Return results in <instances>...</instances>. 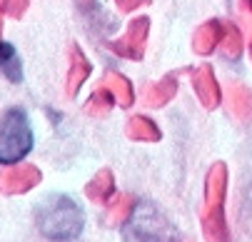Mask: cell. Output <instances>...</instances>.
<instances>
[{
	"label": "cell",
	"instance_id": "1",
	"mask_svg": "<svg viewBox=\"0 0 252 242\" xmlns=\"http://www.w3.org/2000/svg\"><path fill=\"white\" fill-rule=\"evenodd\" d=\"M38 227L53 242H67L80 237L85 217L80 205L67 195H53L38 207Z\"/></svg>",
	"mask_w": 252,
	"mask_h": 242
},
{
	"label": "cell",
	"instance_id": "2",
	"mask_svg": "<svg viewBox=\"0 0 252 242\" xmlns=\"http://www.w3.org/2000/svg\"><path fill=\"white\" fill-rule=\"evenodd\" d=\"M32 148V130L25 110L10 108L0 118V165H18Z\"/></svg>",
	"mask_w": 252,
	"mask_h": 242
},
{
	"label": "cell",
	"instance_id": "3",
	"mask_svg": "<svg viewBox=\"0 0 252 242\" xmlns=\"http://www.w3.org/2000/svg\"><path fill=\"white\" fill-rule=\"evenodd\" d=\"M127 222V242H172V230L167 220L150 202L135 205Z\"/></svg>",
	"mask_w": 252,
	"mask_h": 242
},
{
	"label": "cell",
	"instance_id": "4",
	"mask_svg": "<svg viewBox=\"0 0 252 242\" xmlns=\"http://www.w3.org/2000/svg\"><path fill=\"white\" fill-rule=\"evenodd\" d=\"M225 192H227V167L218 162L210 167L205 180V212L225 210Z\"/></svg>",
	"mask_w": 252,
	"mask_h": 242
},
{
	"label": "cell",
	"instance_id": "5",
	"mask_svg": "<svg viewBox=\"0 0 252 242\" xmlns=\"http://www.w3.org/2000/svg\"><path fill=\"white\" fill-rule=\"evenodd\" d=\"M38 182H40V172H38V167H32V165H13V167H8L3 175H0V190H5L10 195L28 192Z\"/></svg>",
	"mask_w": 252,
	"mask_h": 242
},
{
	"label": "cell",
	"instance_id": "6",
	"mask_svg": "<svg viewBox=\"0 0 252 242\" xmlns=\"http://www.w3.org/2000/svg\"><path fill=\"white\" fill-rule=\"evenodd\" d=\"M148 18H137L130 28H127V32L120 38V40H115L113 43V50L115 53H120V55H125V58H142V50H145V40H148Z\"/></svg>",
	"mask_w": 252,
	"mask_h": 242
},
{
	"label": "cell",
	"instance_id": "7",
	"mask_svg": "<svg viewBox=\"0 0 252 242\" xmlns=\"http://www.w3.org/2000/svg\"><path fill=\"white\" fill-rule=\"evenodd\" d=\"M192 85H195V92L205 108H218L222 102V90H220L218 80H215V73L210 65H202L192 73Z\"/></svg>",
	"mask_w": 252,
	"mask_h": 242
},
{
	"label": "cell",
	"instance_id": "8",
	"mask_svg": "<svg viewBox=\"0 0 252 242\" xmlns=\"http://www.w3.org/2000/svg\"><path fill=\"white\" fill-rule=\"evenodd\" d=\"M222 32H225V25H222V23H218V20L205 23V25L195 32V53H200V55L212 53L215 48L222 43Z\"/></svg>",
	"mask_w": 252,
	"mask_h": 242
},
{
	"label": "cell",
	"instance_id": "9",
	"mask_svg": "<svg viewBox=\"0 0 252 242\" xmlns=\"http://www.w3.org/2000/svg\"><path fill=\"white\" fill-rule=\"evenodd\" d=\"M227 105L237 120H250L252 118V92L245 85L227 88Z\"/></svg>",
	"mask_w": 252,
	"mask_h": 242
},
{
	"label": "cell",
	"instance_id": "10",
	"mask_svg": "<svg viewBox=\"0 0 252 242\" xmlns=\"http://www.w3.org/2000/svg\"><path fill=\"white\" fill-rule=\"evenodd\" d=\"M88 75H90L88 58L78 48H73V53H70V67H67V90H70V95L78 92V88L85 83Z\"/></svg>",
	"mask_w": 252,
	"mask_h": 242
},
{
	"label": "cell",
	"instance_id": "11",
	"mask_svg": "<svg viewBox=\"0 0 252 242\" xmlns=\"http://www.w3.org/2000/svg\"><path fill=\"white\" fill-rule=\"evenodd\" d=\"M130 140H140V143H158L160 140V130L153 120H148L145 115H135L127 127H125Z\"/></svg>",
	"mask_w": 252,
	"mask_h": 242
},
{
	"label": "cell",
	"instance_id": "12",
	"mask_svg": "<svg viewBox=\"0 0 252 242\" xmlns=\"http://www.w3.org/2000/svg\"><path fill=\"white\" fill-rule=\"evenodd\" d=\"M102 85L113 92V97H115V102L118 105H123V108H130L132 105V88H130V80L125 78V75H120V73H115V70H110L105 75V80H102Z\"/></svg>",
	"mask_w": 252,
	"mask_h": 242
},
{
	"label": "cell",
	"instance_id": "13",
	"mask_svg": "<svg viewBox=\"0 0 252 242\" xmlns=\"http://www.w3.org/2000/svg\"><path fill=\"white\" fill-rule=\"evenodd\" d=\"M202 232L210 242H230L227 222H225V210L220 212H205L202 217Z\"/></svg>",
	"mask_w": 252,
	"mask_h": 242
},
{
	"label": "cell",
	"instance_id": "14",
	"mask_svg": "<svg viewBox=\"0 0 252 242\" xmlns=\"http://www.w3.org/2000/svg\"><path fill=\"white\" fill-rule=\"evenodd\" d=\"M113 190H115V182H113V172L110 170H100L85 187V192H88V197L93 202H105L107 197L113 195Z\"/></svg>",
	"mask_w": 252,
	"mask_h": 242
},
{
	"label": "cell",
	"instance_id": "15",
	"mask_svg": "<svg viewBox=\"0 0 252 242\" xmlns=\"http://www.w3.org/2000/svg\"><path fill=\"white\" fill-rule=\"evenodd\" d=\"M0 70L5 73V78H10L13 83H18L23 78V67H20V58L15 53V48L5 40H0Z\"/></svg>",
	"mask_w": 252,
	"mask_h": 242
},
{
	"label": "cell",
	"instance_id": "16",
	"mask_svg": "<svg viewBox=\"0 0 252 242\" xmlns=\"http://www.w3.org/2000/svg\"><path fill=\"white\" fill-rule=\"evenodd\" d=\"M175 92H177L175 78H165V80L150 85V90H148V95H145V97H148V105L160 108V105H165V102H170V100L175 97Z\"/></svg>",
	"mask_w": 252,
	"mask_h": 242
},
{
	"label": "cell",
	"instance_id": "17",
	"mask_svg": "<svg viewBox=\"0 0 252 242\" xmlns=\"http://www.w3.org/2000/svg\"><path fill=\"white\" fill-rule=\"evenodd\" d=\"M220 45H222L225 58H230V60H237V58H240L245 40H242V32H240L232 23H225V32H222V43H220Z\"/></svg>",
	"mask_w": 252,
	"mask_h": 242
},
{
	"label": "cell",
	"instance_id": "18",
	"mask_svg": "<svg viewBox=\"0 0 252 242\" xmlns=\"http://www.w3.org/2000/svg\"><path fill=\"white\" fill-rule=\"evenodd\" d=\"M113 100H115L113 92L102 85V88H97V90L90 95L85 110H88L90 115H107V110H110V105H113Z\"/></svg>",
	"mask_w": 252,
	"mask_h": 242
},
{
	"label": "cell",
	"instance_id": "19",
	"mask_svg": "<svg viewBox=\"0 0 252 242\" xmlns=\"http://www.w3.org/2000/svg\"><path fill=\"white\" fill-rule=\"evenodd\" d=\"M132 197H127V195H123V197H118L110 207H107V222L110 225H120V222H127L130 220V215H132Z\"/></svg>",
	"mask_w": 252,
	"mask_h": 242
},
{
	"label": "cell",
	"instance_id": "20",
	"mask_svg": "<svg viewBox=\"0 0 252 242\" xmlns=\"http://www.w3.org/2000/svg\"><path fill=\"white\" fill-rule=\"evenodd\" d=\"M0 8H3V13H8L13 18H20L28 8V0H0Z\"/></svg>",
	"mask_w": 252,
	"mask_h": 242
},
{
	"label": "cell",
	"instance_id": "21",
	"mask_svg": "<svg viewBox=\"0 0 252 242\" xmlns=\"http://www.w3.org/2000/svg\"><path fill=\"white\" fill-rule=\"evenodd\" d=\"M142 3H148V0H118V5H120L123 10H132V8H137V5H142Z\"/></svg>",
	"mask_w": 252,
	"mask_h": 242
}]
</instances>
